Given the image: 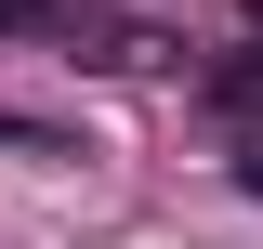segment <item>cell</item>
Listing matches in <instances>:
<instances>
[{
  "mask_svg": "<svg viewBox=\"0 0 263 249\" xmlns=\"http://www.w3.org/2000/svg\"><path fill=\"white\" fill-rule=\"evenodd\" d=\"M0 39H66L79 53V0H0Z\"/></svg>",
  "mask_w": 263,
  "mask_h": 249,
  "instance_id": "cell-1",
  "label": "cell"
},
{
  "mask_svg": "<svg viewBox=\"0 0 263 249\" xmlns=\"http://www.w3.org/2000/svg\"><path fill=\"white\" fill-rule=\"evenodd\" d=\"M211 105H224V118H263V53H237V66H211Z\"/></svg>",
  "mask_w": 263,
  "mask_h": 249,
  "instance_id": "cell-2",
  "label": "cell"
}]
</instances>
